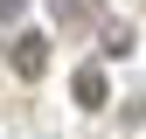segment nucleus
Masks as SVG:
<instances>
[{
    "instance_id": "nucleus-4",
    "label": "nucleus",
    "mask_w": 146,
    "mask_h": 139,
    "mask_svg": "<svg viewBox=\"0 0 146 139\" xmlns=\"http://www.w3.org/2000/svg\"><path fill=\"white\" fill-rule=\"evenodd\" d=\"M21 7L28 0H0V21H21Z\"/></svg>"
},
{
    "instance_id": "nucleus-3",
    "label": "nucleus",
    "mask_w": 146,
    "mask_h": 139,
    "mask_svg": "<svg viewBox=\"0 0 146 139\" xmlns=\"http://www.w3.org/2000/svg\"><path fill=\"white\" fill-rule=\"evenodd\" d=\"M104 49H111V56H125V49H132V28L111 21V28H104Z\"/></svg>"
},
{
    "instance_id": "nucleus-2",
    "label": "nucleus",
    "mask_w": 146,
    "mask_h": 139,
    "mask_svg": "<svg viewBox=\"0 0 146 139\" xmlns=\"http://www.w3.org/2000/svg\"><path fill=\"white\" fill-rule=\"evenodd\" d=\"M104 97H111V83H104V70H90V63H84V70H77V104H84V111H98Z\"/></svg>"
},
{
    "instance_id": "nucleus-1",
    "label": "nucleus",
    "mask_w": 146,
    "mask_h": 139,
    "mask_svg": "<svg viewBox=\"0 0 146 139\" xmlns=\"http://www.w3.org/2000/svg\"><path fill=\"white\" fill-rule=\"evenodd\" d=\"M14 70H21V77H42L49 70V35H21V42H14Z\"/></svg>"
}]
</instances>
